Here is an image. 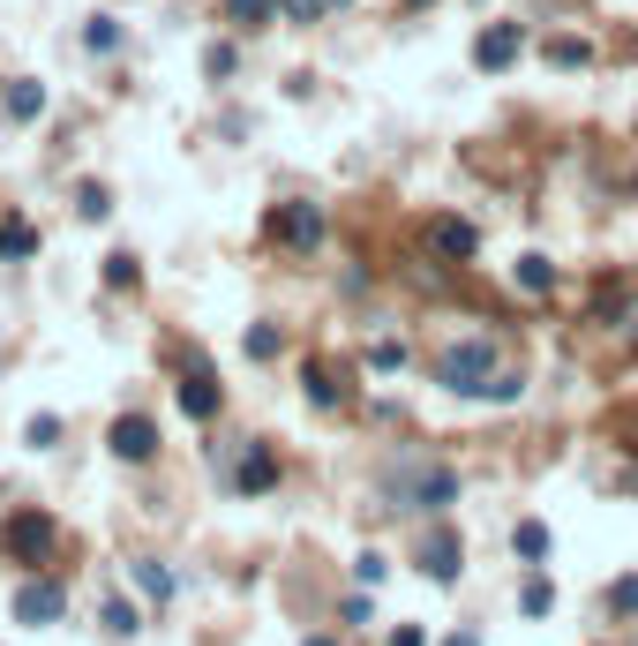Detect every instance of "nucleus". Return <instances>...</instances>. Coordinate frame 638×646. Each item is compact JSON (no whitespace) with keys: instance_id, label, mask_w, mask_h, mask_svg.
<instances>
[{"instance_id":"c756f323","label":"nucleus","mask_w":638,"mask_h":646,"mask_svg":"<svg viewBox=\"0 0 638 646\" xmlns=\"http://www.w3.org/2000/svg\"><path fill=\"white\" fill-rule=\"evenodd\" d=\"M609 609H616V617H638V579H616V586H609Z\"/></svg>"},{"instance_id":"cd10ccee","label":"nucleus","mask_w":638,"mask_h":646,"mask_svg":"<svg viewBox=\"0 0 638 646\" xmlns=\"http://www.w3.org/2000/svg\"><path fill=\"white\" fill-rule=\"evenodd\" d=\"M556 609V586L549 579H526V617H549Z\"/></svg>"},{"instance_id":"2f4dec72","label":"nucleus","mask_w":638,"mask_h":646,"mask_svg":"<svg viewBox=\"0 0 638 646\" xmlns=\"http://www.w3.org/2000/svg\"><path fill=\"white\" fill-rule=\"evenodd\" d=\"M383 572H390V564H383L376 549H369V557H353V579H361V586H376V579H383Z\"/></svg>"},{"instance_id":"f3484780","label":"nucleus","mask_w":638,"mask_h":646,"mask_svg":"<svg viewBox=\"0 0 638 646\" xmlns=\"http://www.w3.org/2000/svg\"><path fill=\"white\" fill-rule=\"evenodd\" d=\"M510 549H518L526 564H541V557H549V526H541V518H518V534H510Z\"/></svg>"},{"instance_id":"5701e85b","label":"nucleus","mask_w":638,"mask_h":646,"mask_svg":"<svg viewBox=\"0 0 638 646\" xmlns=\"http://www.w3.org/2000/svg\"><path fill=\"white\" fill-rule=\"evenodd\" d=\"M241 354H249V361H270V354H278V323H249Z\"/></svg>"},{"instance_id":"9d476101","label":"nucleus","mask_w":638,"mask_h":646,"mask_svg":"<svg viewBox=\"0 0 638 646\" xmlns=\"http://www.w3.org/2000/svg\"><path fill=\"white\" fill-rule=\"evenodd\" d=\"M106 444H113V458H128V466H143V458H158V421H151V414H121Z\"/></svg>"},{"instance_id":"4be33fe9","label":"nucleus","mask_w":638,"mask_h":646,"mask_svg":"<svg viewBox=\"0 0 638 646\" xmlns=\"http://www.w3.org/2000/svg\"><path fill=\"white\" fill-rule=\"evenodd\" d=\"M330 8H346V0H278V15H286V23H323Z\"/></svg>"},{"instance_id":"a878e982","label":"nucleus","mask_w":638,"mask_h":646,"mask_svg":"<svg viewBox=\"0 0 638 646\" xmlns=\"http://www.w3.org/2000/svg\"><path fill=\"white\" fill-rule=\"evenodd\" d=\"M518 369H496V376H489V391H481V398H489V406H510V398H518Z\"/></svg>"},{"instance_id":"c85d7f7f","label":"nucleus","mask_w":638,"mask_h":646,"mask_svg":"<svg viewBox=\"0 0 638 646\" xmlns=\"http://www.w3.org/2000/svg\"><path fill=\"white\" fill-rule=\"evenodd\" d=\"M369 369H406V346H398V338H376V346H369Z\"/></svg>"},{"instance_id":"20e7f679","label":"nucleus","mask_w":638,"mask_h":646,"mask_svg":"<svg viewBox=\"0 0 638 646\" xmlns=\"http://www.w3.org/2000/svg\"><path fill=\"white\" fill-rule=\"evenodd\" d=\"M53 541H61V526L46 512H15L8 526H0V549L15 557V564H46L53 557Z\"/></svg>"},{"instance_id":"6e6552de","label":"nucleus","mask_w":638,"mask_h":646,"mask_svg":"<svg viewBox=\"0 0 638 646\" xmlns=\"http://www.w3.org/2000/svg\"><path fill=\"white\" fill-rule=\"evenodd\" d=\"M68 617V586L61 579H23L15 586V624H61Z\"/></svg>"},{"instance_id":"f257e3e1","label":"nucleus","mask_w":638,"mask_h":646,"mask_svg":"<svg viewBox=\"0 0 638 646\" xmlns=\"http://www.w3.org/2000/svg\"><path fill=\"white\" fill-rule=\"evenodd\" d=\"M390 497L406 504V512H450L458 504V466H436V458H406L398 474H390Z\"/></svg>"},{"instance_id":"473e14b6","label":"nucleus","mask_w":638,"mask_h":646,"mask_svg":"<svg viewBox=\"0 0 638 646\" xmlns=\"http://www.w3.org/2000/svg\"><path fill=\"white\" fill-rule=\"evenodd\" d=\"M390 646H429V632H421V624H398V632H390Z\"/></svg>"},{"instance_id":"f03ea898","label":"nucleus","mask_w":638,"mask_h":646,"mask_svg":"<svg viewBox=\"0 0 638 646\" xmlns=\"http://www.w3.org/2000/svg\"><path fill=\"white\" fill-rule=\"evenodd\" d=\"M496 369H504V354H496V338H466V346H450L444 361H436V384H444L450 398H481Z\"/></svg>"},{"instance_id":"1a4fd4ad","label":"nucleus","mask_w":638,"mask_h":646,"mask_svg":"<svg viewBox=\"0 0 638 646\" xmlns=\"http://www.w3.org/2000/svg\"><path fill=\"white\" fill-rule=\"evenodd\" d=\"M233 489H241V497L278 489V452H270L263 436H249V444H241V458H233Z\"/></svg>"},{"instance_id":"aec40b11","label":"nucleus","mask_w":638,"mask_h":646,"mask_svg":"<svg viewBox=\"0 0 638 646\" xmlns=\"http://www.w3.org/2000/svg\"><path fill=\"white\" fill-rule=\"evenodd\" d=\"M23 444H31V452H53V444H61V414H31Z\"/></svg>"},{"instance_id":"7ed1b4c3","label":"nucleus","mask_w":638,"mask_h":646,"mask_svg":"<svg viewBox=\"0 0 638 646\" xmlns=\"http://www.w3.org/2000/svg\"><path fill=\"white\" fill-rule=\"evenodd\" d=\"M413 564H421V572H429L436 586H450L458 572H466V541H458V526H450L444 512L429 518V534H421V549H413Z\"/></svg>"},{"instance_id":"4468645a","label":"nucleus","mask_w":638,"mask_h":646,"mask_svg":"<svg viewBox=\"0 0 638 646\" xmlns=\"http://www.w3.org/2000/svg\"><path fill=\"white\" fill-rule=\"evenodd\" d=\"M128 579H135V594H143V601H158V609L173 601V572H166L158 557H135V564H128Z\"/></svg>"},{"instance_id":"6ab92c4d","label":"nucleus","mask_w":638,"mask_h":646,"mask_svg":"<svg viewBox=\"0 0 638 646\" xmlns=\"http://www.w3.org/2000/svg\"><path fill=\"white\" fill-rule=\"evenodd\" d=\"M541 53H549V68H586V61H593V46H586V38H549Z\"/></svg>"},{"instance_id":"e433bc0d","label":"nucleus","mask_w":638,"mask_h":646,"mask_svg":"<svg viewBox=\"0 0 638 646\" xmlns=\"http://www.w3.org/2000/svg\"><path fill=\"white\" fill-rule=\"evenodd\" d=\"M631 452H638V429H631Z\"/></svg>"},{"instance_id":"dca6fc26","label":"nucleus","mask_w":638,"mask_h":646,"mask_svg":"<svg viewBox=\"0 0 638 646\" xmlns=\"http://www.w3.org/2000/svg\"><path fill=\"white\" fill-rule=\"evenodd\" d=\"M226 23H241V31H263V23H278V0H226Z\"/></svg>"},{"instance_id":"0eeeda50","label":"nucleus","mask_w":638,"mask_h":646,"mask_svg":"<svg viewBox=\"0 0 638 646\" xmlns=\"http://www.w3.org/2000/svg\"><path fill=\"white\" fill-rule=\"evenodd\" d=\"M181 369H189V376H181V414H189V421H218L226 391H218V376L203 369V354H181Z\"/></svg>"},{"instance_id":"ddd939ff","label":"nucleus","mask_w":638,"mask_h":646,"mask_svg":"<svg viewBox=\"0 0 638 646\" xmlns=\"http://www.w3.org/2000/svg\"><path fill=\"white\" fill-rule=\"evenodd\" d=\"M301 384H309V406H346V398H353L346 376H330V361H309V369H301Z\"/></svg>"},{"instance_id":"72a5a7b5","label":"nucleus","mask_w":638,"mask_h":646,"mask_svg":"<svg viewBox=\"0 0 638 646\" xmlns=\"http://www.w3.org/2000/svg\"><path fill=\"white\" fill-rule=\"evenodd\" d=\"M444 646H481V632H450V639Z\"/></svg>"},{"instance_id":"2eb2a0df","label":"nucleus","mask_w":638,"mask_h":646,"mask_svg":"<svg viewBox=\"0 0 638 646\" xmlns=\"http://www.w3.org/2000/svg\"><path fill=\"white\" fill-rule=\"evenodd\" d=\"M510 278H518L526 294H556V263H549V256H518V271H510Z\"/></svg>"},{"instance_id":"39448f33","label":"nucleus","mask_w":638,"mask_h":646,"mask_svg":"<svg viewBox=\"0 0 638 646\" xmlns=\"http://www.w3.org/2000/svg\"><path fill=\"white\" fill-rule=\"evenodd\" d=\"M263 234L278 241V249H323V203H278L270 218H263Z\"/></svg>"},{"instance_id":"bb28decb","label":"nucleus","mask_w":638,"mask_h":646,"mask_svg":"<svg viewBox=\"0 0 638 646\" xmlns=\"http://www.w3.org/2000/svg\"><path fill=\"white\" fill-rule=\"evenodd\" d=\"M75 211H83V218H106V211H113V195L98 189V181H83V189H75Z\"/></svg>"},{"instance_id":"7c9ffc66","label":"nucleus","mask_w":638,"mask_h":646,"mask_svg":"<svg viewBox=\"0 0 638 646\" xmlns=\"http://www.w3.org/2000/svg\"><path fill=\"white\" fill-rule=\"evenodd\" d=\"M203 75H210V83L233 75V46H210V53H203Z\"/></svg>"},{"instance_id":"b1692460","label":"nucleus","mask_w":638,"mask_h":646,"mask_svg":"<svg viewBox=\"0 0 638 646\" xmlns=\"http://www.w3.org/2000/svg\"><path fill=\"white\" fill-rule=\"evenodd\" d=\"M143 624H135V609L128 601H106V639H135Z\"/></svg>"},{"instance_id":"a211bd4d","label":"nucleus","mask_w":638,"mask_h":646,"mask_svg":"<svg viewBox=\"0 0 638 646\" xmlns=\"http://www.w3.org/2000/svg\"><path fill=\"white\" fill-rule=\"evenodd\" d=\"M83 46H91V53H121V23H113V15H91V23H83Z\"/></svg>"},{"instance_id":"c9c22d12","label":"nucleus","mask_w":638,"mask_h":646,"mask_svg":"<svg viewBox=\"0 0 638 646\" xmlns=\"http://www.w3.org/2000/svg\"><path fill=\"white\" fill-rule=\"evenodd\" d=\"M406 8H429V0H406Z\"/></svg>"},{"instance_id":"412c9836","label":"nucleus","mask_w":638,"mask_h":646,"mask_svg":"<svg viewBox=\"0 0 638 646\" xmlns=\"http://www.w3.org/2000/svg\"><path fill=\"white\" fill-rule=\"evenodd\" d=\"M31 249H38V226L8 218V226H0V256H31Z\"/></svg>"},{"instance_id":"423d86ee","label":"nucleus","mask_w":638,"mask_h":646,"mask_svg":"<svg viewBox=\"0 0 638 646\" xmlns=\"http://www.w3.org/2000/svg\"><path fill=\"white\" fill-rule=\"evenodd\" d=\"M518 53H526V31H518V23H481V38H473V68H481V75L518 68Z\"/></svg>"},{"instance_id":"9b49d317","label":"nucleus","mask_w":638,"mask_h":646,"mask_svg":"<svg viewBox=\"0 0 638 646\" xmlns=\"http://www.w3.org/2000/svg\"><path fill=\"white\" fill-rule=\"evenodd\" d=\"M473 249H481L473 218H429V256H436V263H466Z\"/></svg>"},{"instance_id":"f8f14e48","label":"nucleus","mask_w":638,"mask_h":646,"mask_svg":"<svg viewBox=\"0 0 638 646\" xmlns=\"http://www.w3.org/2000/svg\"><path fill=\"white\" fill-rule=\"evenodd\" d=\"M0 113H8V121H38V113H46V83L15 75V83L0 91Z\"/></svg>"},{"instance_id":"f704fd0d","label":"nucleus","mask_w":638,"mask_h":646,"mask_svg":"<svg viewBox=\"0 0 638 646\" xmlns=\"http://www.w3.org/2000/svg\"><path fill=\"white\" fill-rule=\"evenodd\" d=\"M301 646H338V639H323V632H316V639H301Z\"/></svg>"},{"instance_id":"393cba45","label":"nucleus","mask_w":638,"mask_h":646,"mask_svg":"<svg viewBox=\"0 0 638 646\" xmlns=\"http://www.w3.org/2000/svg\"><path fill=\"white\" fill-rule=\"evenodd\" d=\"M135 278H143V271H135V256H128V249H113V256H106V286H135Z\"/></svg>"}]
</instances>
